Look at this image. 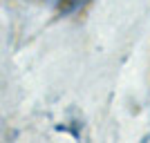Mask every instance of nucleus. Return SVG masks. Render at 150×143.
<instances>
[{"mask_svg": "<svg viewBox=\"0 0 150 143\" xmlns=\"http://www.w3.org/2000/svg\"><path fill=\"white\" fill-rule=\"evenodd\" d=\"M90 0H61V5H58V9H61L63 13H72L76 11V9H81L83 5H88Z\"/></svg>", "mask_w": 150, "mask_h": 143, "instance_id": "1", "label": "nucleus"}]
</instances>
